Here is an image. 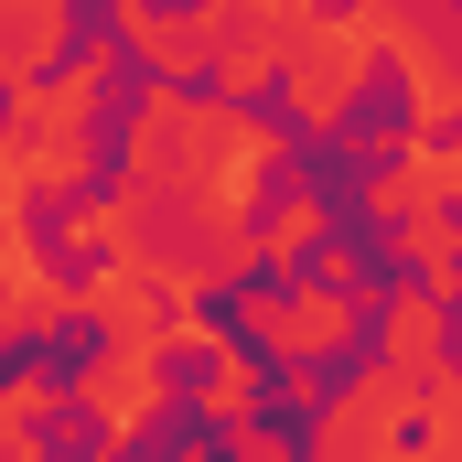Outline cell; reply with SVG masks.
<instances>
[{
  "label": "cell",
  "mask_w": 462,
  "mask_h": 462,
  "mask_svg": "<svg viewBox=\"0 0 462 462\" xmlns=\"http://www.w3.org/2000/svg\"><path fill=\"white\" fill-rule=\"evenodd\" d=\"M97 54L76 65V76H54V87H22V108H11V140H0V194H22V183H76L87 172V151H97Z\"/></svg>",
  "instance_id": "cell-1"
},
{
  "label": "cell",
  "mask_w": 462,
  "mask_h": 462,
  "mask_svg": "<svg viewBox=\"0 0 462 462\" xmlns=\"http://www.w3.org/2000/svg\"><path fill=\"white\" fill-rule=\"evenodd\" d=\"M409 365H376L365 387H345V409L312 430V462H398V430H409Z\"/></svg>",
  "instance_id": "cell-2"
},
{
  "label": "cell",
  "mask_w": 462,
  "mask_h": 462,
  "mask_svg": "<svg viewBox=\"0 0 462 462\" xmlns=\"http://www.w3.org/2000/svg\"><path fill=\"white\" fill-rule=\"evenodd\" d=\"M87 409H97V430H108V441H140V430L172 409V376H162V355L140 345V334H118V345L87 365Z\"/></svg>",
  "instance_id": "cell-3"
},
{
  "label": "cell",
  "mask_w": 462,
  "mask_h": 462,
  "mask_svg": "<svg viewBox=\"0 0 462 462\" xmlns=\"http://www.w3.org/2000/svg\"><path fill=\"white\" fill-rule=\"evenodd\" d=\"M65 32H76V0H0V76L43 87L54 54H65Z\"/></svg>",
  "instance_id": "cell-4"
},
{
  "label": "cell",
  "mask_w": 462,
  "mask_h": 462,
  "mask_svg": "<svg viewBox=\"0 0 462 462\" xmlns=\"http://www.w3.org/2000/svg\"><path fill=\"white\" fill-rule=\"evenodd\" d=\"M355 323V291H312V301H258V334H269V355H323L345 345Z\"/></svg>",
  "instance_id": "cell-5"
},
{
  "label": "cell",
  "mask_w": 462,
  "mask_h": 462,
  "mask_svg": "<svg viewBox=\"0 0 462 462\" xmlns=\"http://www.w3.org/2000/svg\"><path fill=\"white\" fill-rule=\"evenodd\" d=\"M312 236H323V194H312V183H280V194H269V216H258V247H269V258H291V247H312Z\"/></svg>",
  "instance_id": "cell-6"
},
{
  "label": "cell",
  "mask_w": 462,
  "mask_h": 462,
  "mask_svg": "<svg viewBox=\"0 0 462 462\" xmlns=\"http://www.w3.org/2000/svg\"><path fill=\"white\" fill-rule=\"evenodd\" d=\"M247 409H258V365H216V387H205V420H247Z\"/></svg>",
  "instance_id": "cell-7"
},
{
  "label": "cell",
  "mask_w": 462,
  "mask_h": 462,
  "mask_svg": "<svg viewBox=\"0 0 462 462\" xmlns=\"http://www.w3.org/2000/svg\"><path fill=\"white\" fill-rule=\"evenodd\" d=\"M236 462H280V441H258V430H247V441H236Z\"/></svg>",
  "instance_id": "cell-8"
},
{
  "label": "cell",
  "mask_w": 462,
  "mask_h": 462,
  "mask_svg": "<svg viewBox=\"0 0 462 462\" xmlns=\"http://www.w3.org/2000/svg\"><path fill=\"white\" fill-rule=\"evenodd\" d=\"M398 462H462V452H452V441H430V452H398Z\"/></svg>",
  "instance_id": "cell-9"
}]
</instances>
